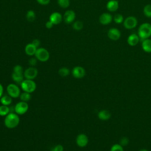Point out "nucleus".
I'll list each match as a JSON object with an SVG mask.
<instances>
[{"mask_svg":"<svg viewBox=\"0 0 151 151\" xmlns=\"http://www.w3.org/2000/svg\"><path fill=\"white\" fill-rule=\"evenodd\" d=\"M137 35L140 41L149 38L151 37V24L149 22L142 24L138 28Z\"/></svg>","mask_w":151,"mask_h":151,"instance_id":"f257e3e1","label":"nucleus"},{"mask_svg":"<svg viewBox=\"0 0 151 151\" xmlns=\"http://www.w3.org/2000/svg\"><path fill=\"white\" fill-rule=\"evenodd\" d=\"M19 123V117L17 113H9L4 119L5 126L9 129L16 127Z\"/></svg>","mask_w":151,"mask_h":151,"instance_id":"f03ea898","label":"nucleus"},{"mask_svg":"<svg viewBox=\"0 0 151 151\" xmlns=\"http://www.w3.org/2000/svg\"><path fill=\"white\" fill-rule=\"evenodd\" d=\"M36 87V83L33 80L25 79L21 83V87L25 92L31 93L35 90Z\"/></svg>","mask_w":151,"mask_h":151,"instance_id":"7ed1b4c3","label":"nucleus"},{"mask_svg":"<svg viewBox=\"0 0 151 151\" xmlns=\"http://www.w3.org/2000/svg\"><path fill=\"white\" fill-rule=\"evenodd\" d=\"M35 56L38 60L41 62H45L48 60L50 58V53L44 48H38L35 52Z\"/></svg>","mask_w":151,"mask_h":151,"instance_id":"20e7f679","label":"nucleus"},{"mask_svg":"<svg viewBox=\"0 0 151 151\" xmlns=\"http://www.w3.org/2000/svg\"><path fill=\"white\" fill-rule=\"evenodd\" d=\"M138 21L137 18L134 16L126 17L123 22L124 27L127 29H132L136 27Z\"/></svg>","mask_w":151,"mask_h":151,"instance_id":"39448f33","label":"nucleus"},{"mask_svg":"<svg viewBox=\"0 0 151 151\" xmlns=\"http://www.w3.org/2000/svg\"><path fill=\"white\" fill-rule=\"evenodd\" d=\"M6 91L8 95L12 98H17L21 94L20 88L15 84H9L6 87Z\"/></svg>","mask_w":151,"mask_h":151,"instance_id":"423d86ee","label":"nucleus"},{"mask_svg":"<svg viewBox=\"0 0 151 151\" xmlns=\"http://www.w3.org/2000/svg\"><path fill=\"white\" fill-rule=\"evenodd\" d=\"M28 110V104L25 101H19L14 107V111L17 114L22 115L25 114Z\"/></svg>","mask_w":151,"mask_h":151,"instance_id":"0eeeda50","label":"nucleus"},{"mask_svg":"<svg viewBox=\"0 0 151 151\" xmlns=\"http://www.w3.org/2000/svg\"><path fill=\"white\" fill-rule=\"evenodd\" d=\"M38 75V70L34 67H29L24 72V76L26 79L34 80Z\"/></svg>","mask_w":151,"mask_h":151,"instance_id":"6e6552de","label":"nucleus"},{"mask_svg":"<svg viewBox=\"0 0 151 151\" xmlns=\"http://www.w3.org/2000/svg\"><path fill=\"white\" fill-rule=\"evenodd\" d=\"M107 37L113 41H117L121 37V32L119 29L116 28H111L107 31Z\"/></svg>","mask_w":151,"mask_h":151,"instance_id":"1a4fd4ad","label":"nucleus"},{"mask_svg":"<svg viewBox=\"0 0 151 151\" xmlns=\"http://www.w3.org/2000/svg\"><path fill=\"white\" fill-rule=\"evenodd\" d=\"M113 16L108 12H104L100 15L99 17V21L101 25H107L111 22L113 21Z\"/></svg>","mask_w":151,"mask_h":151,"instance_id":"9d476101","label":"nucleus"},{"mask_svg":"<svg viewBox=\"0 0 151 151\" xmlns=\"http://www.w3.org/2000/svg\"><path fill=\"white\" fill-rule=\"evenodd\" d=\"M76 143L77 146L81 147H85L88 143V139L86 134L84 133L79 134L76 137Z\"/></svg>","mask_w":151,"mask_h":151,"instance_id":"9b49d317","label":"nucleus"},{"mask_svg":"<svg viewBox=\"0 0 151 151\" xmlns=\"http://www.w3.org/2000/svg\"><path fill=\"white\" fill-rule=\"evenodd\" d=\"M72 75L76 78H82L86 75V70L81 66H76L72 70Z\"/></svg>","mask_w":151,"mask_h":151,"instance_id":"f8f14e48","label":"nucleus"},{"mask_svg":"<svg viewBox=\"0 0 151 151\" xmlns=\"http://www.w3.org/2000/svg\"><path fill=\"white\" fill-rule=\"evenodd\" d=\"M64 21L67 24H71L76 18V14L72 10H67L64 14Z\"/></svg>","mask_w":151,"mask_h":151,"instance_id":"ddd939ff","label":"nucleus"},{"mask_svg":"<svg viewBox=\"0 0 151 151\" xmlns=\"http://www.w3.org/2000/svg\"><path fill=\"white\" fill-rule=\"evenodd\" d=\"M140 38L139 35L137 34H131L130 35H129L127 39V44L132 47L136 46L139 42L140 41Z\"/></svg>","mask_w":151,"mask_h":151,"instance_id":"4468645a","label":"nucleus"},{"mask_svg":"<svg viewBox=\"0 0 151 151\" xmlns=\"http://www.w3.org/2000/svg\"><path fill=\"white\" fill-rule=\"evenodd\" d=\"M63 19L61 14L58 12H54L52 13L50 16V21H51L54 25L59 24Z\"/></svg>","mask_w":151,"mask_h":151,"instance_id":"2eb2a0df","label":"nucleus"},{"mask_svg":"<svg viewBox=\"0 0 151 151\" xmlns=\"http://www.w3.org/2000/svg\"><path fill=\"white\" fill-rule=\"evenodd\" d=\"M119 2L117 0H110L106 4V8L110 12H115L119 8Z\"/></svg>","mask_w":151,"mask_h":151,"instance_id":"dca6fc26","label":"nucleus"},{"mask_svg":"<svg viewBox=\"0 0 151 151\" xmlns=\"http://www.w3.org/2000/svg\"><path fill=\"white\" fill-rule=\"evenodd\" d=\"M97 116L99 119L103 121L108 120L111 116V113L107 110H101L98 113Z\"/></svg>","mask_w":151,"mask_h":151,"instance_id":"f3484780","label":"nucleus"},{"mask_svg":"<svg viewBox=\"0 0 151 151\" xmlns=\"http://www.w3.org/2000/svg\"><path fill=\"white\" fill-rule=\"evenodd\" d=\"M142 41V48L147 53L151 52V39L147 38L143 40Z\"/></svg>","mask_w":151,"mask_h":151,"instance_id":"a211bd4d","label":"nucleus"},{"mask_svg":"<svg viewBox=\"0 0 151 151\" xmlns=\"http://www.w3.org/2000/svg\"><path fill=\"white\" fill-rule=\"evenodd\" d=\"M37 50V48L36 47H35L32 43L28 44L25 47V53L28 55H29V56L35 55Z\"/></svg>","mask_w":151,"mask_h":151,"instance_id":"6ab92c4d","label":"nucleus"},{"mask_svg":"<svg viewBox=\"0 0 151 151\" xmlns=\"http://www.w3.org/2000/svg\"><path fill=\"white\" fill-rule=\"evenodd\" d=\"M24 74L21 73H16L12 72V78L15 83H20L24 80Z\"/></svg>","mask_w":151,"mask_h":151,"instance_id":"aec40b11","label":"nucleus"},{"mask_svg":"<svg viewBox=\"0 0 151 151\" xmlns=\"http://www.w3.org/2000/svg\"><path fill=\"white\" fill-rule=\"evenodd\" d=\"M0 101L1 103L3 105L9 106L12 101V98L9 95H5L0 98Z\"/></svg>","mask_w":151,"mask_h":151,"instance_id":"412c9836","label":"nucleus"},{"mask_svg":"<svg viewBox=\"0 0 151 151\" xmlns=\"http://www.w3.org/2000/svg\"><path fill=\"white\" fill-rule=\"evenodd\" d=\"M9 107L8 106L5 105H1L0 106V116H6L8 113H9Z\"/></svg>","mask_w":151,"mask_h":151,"instance_id":"4be33fe9","label":"nucleus"},{"mask_svg":"<svg viewBox=\"0 0 151 151\" xmlns=\"http://www.w3.org/2000/svg\"><path fill=\"white\" fill-rule=\"evenodd\" d=\"M124 19L123 15H122L121 14H119V13L115 14L113 18V20L114 21V22L117 24H120L123 23L124 21Z\"/></svg>","mask_w":151,"mask_h":151,"instance_id":"5701e85b","label":"nucleus"},{"mask_svg":"<svg viewBox=\"0 0 151 151\" xmlns=\"http://www.w3.org/2000/svg\"><path fill=\"white\" fill-rule=\"evenodd\" d=\"M19 98H20L21 101L27 102V101H28L31 100V96L29 93L24 91V92L21 93V94L19 96Z\"/></svg>","mask_w":151,"mask_h":151,"instance_id":"b1692460","label":"nucleus"},{"mask_svg":"<svg viewBox=\"0 0 151 151\" xmlns=\"http://www.w3.org/2000/svg\"><path fill=\"white\" fill-rule=\"evenodd\" d=\"M143 12L145 17L147 18H151V5H146L143 8Z\"/></svg>","mask_w":151,"mask_h":151,"instance_id":"393cba45","label":"nucleus"},{"mask_svg":"<svg viewBox=\"0 0 151 151\" xmlns=\"http://www.w3.org/2000/svg\"><path fill=\"white\" fill-rule=\"evenodd\" d=\"M26 18H27V21H28L29 22L34 21L35 18V14L34 11L32 10L28 11V12H27V14H26Z\"/></svg>","mask_w":151,"mask_h":151,"instance_id":"a878e982","label":"nucleus"},{"mask_svg":"<svg viewBox=\"0 0 151 151\" xmlns=\"http://www.w3.org/2000/svg\"><path fill=\"white\" fill-rule=\"evenodd\" d=\"M58 74L61 77H67L70 74V70L67 67H62L60 68V70H58Z\"/></svg>","mask_w":151,"mask_h":151,"instance_id":"bb28decb","label":"nucleus"},{"mask_svg":"<svg viewBox=\"0 0 151 151\" xmlns=\"http://www.w3.org/2000/svg\"><path fill=\"white\" fill-rule=\"evenodd\" d=\"M57 3L60 6L63 8H66L70 5L69 0H57Z\"/></svg>","mask_w":151,"mask_h":151,"instance_id":"cd10ccee","label":"nucleus"},{"mask_svg":"<svg viewBox=\"0 0 151 151\" xmlns=\"http://www.w3.org/2000/svg\"><path fill=\"white\" fill-rule=\"evenodd\" d=\"M73 27L75 30L80 31L83 28V24L80 21H77L73 23Z\"/></svg>","mask_w":151,"mask_h":151,"instance_id":"c85d7f7f","label":"nucleus"},{"mask_svg":"<svg viewBox=\"0 0 151 151\" xmlns=\"http://www.w3.org/2000/svg\"><path fill=\"white\" fill-rule=\"evenodd\" d=\"M110 151H124L123 147L120 144H114L111 146Z\"/></svg>","mask_w":151,"mask_h":151,"instance_id":"c756f323","label":"nucleus"},{"mask_svg":"<svg viewBox=\"0 0 151 151\" xmlns=\"http://www.w3.org/2000/svg\"><path fill=\"white\" fill-rule=\"evenodd\" d=\"M129 143V139L127 137H123L120 139L119 144L122 145L123 147L128 145Z\"/></svg>","mask_w":151,"mask_h":151,"instance_id":"7c9ffc66","label":"nucleus"},{"mask_svg":"<svg viewBox=\"0 0 151 151\" xmlns=\"http://www.w3.org/2000/svg\"><path fill=\"white\" fill-rule=\"evenodd\" d=\"M13 72L16 73H21L24 74L23 72V68L21 65H16L14 68H13Z\"/></svg>","mask_w":151,"mask_h":151,"instance_id":"2f4dec72","label":"nucleus"},{"mask_svg":"<svg viewBox=\"0 0 151 151\" xmlns=\"http://www.w3.org/2000/svg\"><path fill=\"white\" fill-rule=\"evenodd\" d=\"M37 60H38L36 58V57H32L29 60L28 63L29 65H31V67H34L37 63Z\"/></svg>","mask_w":151,"mask_h":151,"instance_id":"473e14b6","label":"nucleus"},{"mask_svg":"<svg viewBox=\"0 0 151 151\" xmlns=\"http://www.w3.org/2000/svg\"><path fill=\"white\" fill-rule=\"evenodd\" d=\"M63 150L64 147L61 145H57L51 149V151H63Z\"/></svg>","mask_w":151,"mask_h":151,"instance_id":"72a5a7b5","label":"nucleus"},{"mask_svg":"<svg viewBox=\"0 0 151 151\" xmlns=\"http://www.w3.org/2000/svg\"><path fill=\"white\" fill-rule=\"evenodd\" d=\"M37 1L42 5H47L50 2V0H37Z\"/></svg>","mask_w":151,"mask_h":151,"instance_id":"f704fd0d","label":"nucleus"},{"mask_svg":"<svg viewBox=\"0 0 151 151\" xmlns=\"http://www.w3.org/2000/svg\"><path fill=\"white\" fill-rule=\"evenodd\" d=\"M35 47H36L37 48H39L40 45V41L38 39H35L32 42H31Z\"/></svg>","mask_w":151,"mask_h":151,"instance_id":"c9c22d12","label":"nucleus"},{"mask_svg":"<svg viewBox=\"0 0 151 151\" xmlns=\"http://www.w3.org/2000/svg\"><path fill=\"white\" fill-rule=\"evenodd\" d=\"M53 25H54V24H53V23L51 21H48L47 22H46V24H45V27L48 28V29H50V28H51L52 27H53Z\"/></svg>","mask_w":151,"mask_h":151,"instance_id":"e433bc0d","label":"nucleus"},{"mask_svg":"<svg viewBox=\"0 0 151 151\" xmlns=\"http://www.w3.org/2000/svg\"><path fill=\"white\" fill-rule=\"evenodd\" d=\"M3 91H4L3 86H2V84L0 83V98H1V97L2 96Z\"/></svg>","mask_w":151,"mask_h":151,"instance_id":"4c0bfd02","label":"nucleus"},{"mask_svg":"<svg viewBox=\"0 0 151 151\" xmlns=\"http://www.w3.org/2000/svg\"><path fill=\"white\" fill-rule=\"evenodd\" d=\"M139 151H149V150L147 149H141Z\"/></svg>","mask_w":151,"mask_h":151,"instance_id":"58836bf2","label":"nucleus"}]
</instances>
